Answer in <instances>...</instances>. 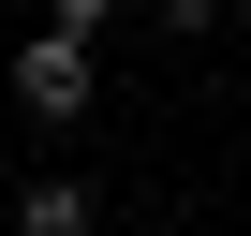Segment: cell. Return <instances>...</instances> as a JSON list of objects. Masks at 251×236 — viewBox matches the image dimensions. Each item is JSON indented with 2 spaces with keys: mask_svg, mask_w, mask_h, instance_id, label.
Masks as SVG:
<instances>
[{
  "mask_svg": "<svg viewBox=\"0 0 251 236\" xmlns=\"http://www.w3.org/2000/svg\"><path fill=\"white\" fill-rule=\"evenodd\" d=\"M0 221H15V236H89V221H103V177H89V163H45V177L0 192Z\"/></svg>",
  "mask_w": 251,
  "mask_h": 236,
  "instance_id": "7a4b0ae2",
  "label": "cell"
},
{
  "mask_svg": "<svg viewBox=\"0 0 251 236\" xmlns=\"http://www.w3.org/2000/svg\"><path fill=\"white\" fill-rule=\"evenodd\" d=\"M0 89H15V118H45V133H74V118L103 103V45L89 30H15V45H0Z\"/></svg>",
  "mask_w": 251,
  "mask_h": 236,
  "instance_id": "6da1fadb",
  "label": "cell"
},
{
  "mask_svg": "<svg viewBox=\"0 0 251 236\" xmlns=\"http://www.w3.org/2000/svg\"><path fill=\"white\" fill-rule=\"evenodd\" d=\"M148 15H163L177 45H207V30H222V0H148Z\"/></svg>",
  "mask_w": 251,
  "mask_h": 236,
  "instance_id": "277c9868",
  "label": "cell"
},
{
  "mask_svg": "<svg viewBox=\"0 0 251 236\" xmlns=\"http://www.w3.org/2000/svg\"><path fill=\"white\" fill-rule=\"evenodd\" d=\"M0 236H15V221H0Z\"/></svg>",
  "mask_w": 251,
  "mask_h": 236,
  "instance_id": "5b68a950",
  "label": "cell"
},
{
  "mask_svg": "<svg viewBox=\"0 0 251 236\" xmlns=\"http://www.w3.org/2000/svg\"><path fill=\"white\" fill-rule=\"evenodd\" d=\"M30 15H45V30H89V45H103V30H118V0H30Z\"/></svg>",
  "mask_w": 251,
  "mask_h": 236,
  "instance_id": "3957f363",
  "label": "cell"
}]
</instances>
